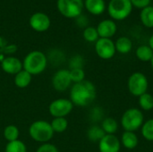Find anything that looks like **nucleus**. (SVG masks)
Wrapping results in <instances>:
<instances>
[{"instance_id":"f257e3e1","label":"nucleus","mask_w":153,"mask_h":152,"mask_svg":"<svg viewBox=\"0 0 153 152\" xmlns=\"http://www.w3.org/2000/svg\"><path fill=\"white\" fill-rule=\"evenodd\" d=\"M97 97V90L95 85L87 80L78 83H74L70 89V100L74 106L88 107Z\"/></svg>"},{"instance_id":"f03ea898","label":"nucleus","mask_w":153,"mask_h":152,"mask_svg":"<svg viewBox=\"0 0 153 152\" xmlns=\"http://www.w3.org/2000/svg\"><path fill=\"white\" fill-rule=\"evenodd\" d=\"M48 64L46 54L39 50L30 51L25 56L22 61L23 70L27 71L32 76L42 73L46 70Z\"/></svg>"},{"instance_id":"7ed1b4c3","label":"nucleus","mask_w":153,"mask_h":152,"mask_svg":"<svg viewBox=\"0 0 153 152\" xmlns=\"http://www.w3.org/2000/svg\"><path fill=\"white\" fill-rule=\"evenodd\" d=\"M29 134L33 141L43 144L49 142L55 133L51 127L50 122L46 120H37L30 125Z\"/></svg>"},{"instance_id":"20e7f679","label":"nucleus","mask_w":153,"mask_h":152,"mask_svg":"<svg viewBox=\"0 0 153 152\" xmlns=\"http://www.w3.org/2000/svg\"><path fill=\"white\" fill-rule=\"evenodd\" d=\"M120 123L125 131L135 133L141 129L144 123L143 113L137 108H130L126 109L122 115Z\"/></svg>"},{"instance_id":"39448f33","label":"nucleus","mask_w":153,"mask_h":152,"mask_svg":"<svg viewBox=\"0 0 153 152\" xmlns=\"http://www.w3.org/2000/svg\"><path fill=\"white\" fill-rule=\"evenodd\" d=\"M133 4L130 0H110L108 13L113 21H124L132 13Z\"/></svg>"},{"instance_id":"423d86ee","label":"nucleus","mask_w":153,"mask_h":152,"mask_svg":"<svg viewBox=\"0 0 153 152\" xmlns=\"http://www.w3.org/2000/svg\"><path fill=\"white\" fill-rule=\"evenodd\" d=\"M127 87L129 92L134 97H140L146 93L149 87L147 76L140 72L133 73L127 81Z\"/></svg>"},{"instance_id":"0eeeda50","label":"nucleus","mask_w":153,"mask_h":152,"mask_svg":"<svg viewBox=\"0 0 153 152\" xmlns=\"http://www.w3.org/2000/svg\"><path fill=\"white\" fill-rule=\"evenodd\" d=\"M56 6L63 16L76 19L82 14L84 3L82 0H57Z\"/></svg>"},{"instance_id":"6e6552de","label":"nucleus","mask_w":153,"mask_h":152,"mask_svg":"<svg viewBox=\"0 0 153 152\" xmlns=\"http://www.w3.org/2000/svg\"><path fill=\"white\" fill-rule=\"evenodd\" d=\"M74 109V104L69 99H56L48 107L49 114L55 117H66Z\"/></svg>"},{"instance_id":"1a4fd4ad","label":"nucleus","mask_w":153,"mask_h":152,"mask_svg":"<svg viewBox=\"0 0 153 152\" xmlns=\"http://www.w3.org/2000/svg\"><path fill=\"white\" fill-rule=\"evenodd\" d=\"M95 51L100 58L104 60L111 59L117 52L115 42L111 39L100 38L95 42Z\"/></svg>"},{"instance_id":"9d476101","label":"nucleus","mask_w":153,"mask_h":152,"mask_svg":"<svg viewBox=\"0 0 153 152\" xmlns=\"http://www.w3.org/2000/svg\"><path fill=\"white\" fill-rule=\"evenodd\" d=\"M52 86L59 92L68 90L72 86V80L70 76V72L68 69H59L57 70L52 77Z\"/></svg>"},{"instance_id":"9b49d317","label":"nucleus","mask_w":153,"mask_h":152,"mask_svg":"<svg viewBox=\"0 0 153 152\" xmlns=\"http://www.w3.org/2000/svg\"><path fill=\"white\" fill-rule=\"evenodd\" d=\"M29 23L31 29L35 31L44 32L49 29L51 25V21L48 14L41 12H37L30 16Z\"/></svg>"},{"instance_id":"f8f14e48","label":"nucleus","mask_w":153,"mask_h":152,"mask_svg":"<svg viewBox=\"0 0 153 152\" xmlns=\"http://www.w3.org/2000/svg\"><path fill=\"white\" fill-rule=\"evenodd\" d=\"M121 142L115 134H106L99 142L100 152H120Z\"/></svg>"},{"instance_id":"ddd939ff","label":"nucleus","mask_w":153,"mask_h":152,"mask_svg":"<svg viewBox=\"0 0 153 152\" xmlns=\"http://www.w3.org/2000/svg\"><path fill=\"white\" fill-rule=\"evenodd\" d=\"M2 70L11 75H15L23 69L22 62L15 56H7L4 58L1 62Z\"/></svg>"},{"instance_id":"4468645a","label":"nucleus","mask_w":153,"mask_h":152,"mask_svg":"<svg viewBox=\"0 0 153 152\" xmlns=\"http://www.w3.org/2000/svg\"><path fill=\"white\" fill-rule=\"evenodd\" d=\"M97 31L99 33L100 38L103 39H111L117 30V26L115 21L111 19H106L101 21L97 26Z\"/></svg>"},{"instance_id":"2eb2a0df","label":"nucleus","mask_w":153,"mask_h":152,"mask_svg":"<svg viewBox=\"0 0 153 152\" xmlns=\"http://www.w3.org/2000/svg\"><path fill=\"white\" fill-rule=\"evenodd\" d=\"M120 142L121 146H123L126 150H134L139 144V138L135 133L125 131L122 133Z\"/></svg>"},{"instance_id":"dca6fc26","label":"nucleus","mask_w":153,"mask_h":152,"mask_svg":"<svg viewBox=\"0 0 153 152\" xmlns=\"http://www.w3.org/2000/svg\"><path fill=\"white\" fill-rule=\"evenodd\" d=\"M83 3L86 10L93 15H100L106 10L105 0H85Z\"/></svg>"},{"instance_id":"f3484780","label":"nucleus","mask_w":153,"mask_h":152,"mask_svg":"<svg viewBox=\"0 0 153 152\" xmlns=\"http://www.w3.org/2000/svg\"><path fill=\"white\" fill-rule=\"evenodd\" d=\"M115 47H116V51L117 52H118L120 54H123V55H126V54H128V53H130L132 51L133 42L128 37L122 36V37H119L116 40Z\"/></svg>"},{"instance_id":"a211bd4d","label":"nucleus","mask_w":153,"mask_h":152,"mask_svg":"<svg viewBox=\"0 0 153 152\" xmlns=\"http://www.w3.org/2000/svg\"><path fill=\"white\" fill-rule=\"evenodd\" d=\"M31 80H32V75L23 69L14 75V84L16 85V87L20 89L27 88L30 84Z\"/></svg>"},{"instance_id":"6ab92c4d","label":"nucleus","mask_w":153,"mask_h":152,"mask_svg":"<svg viewBox=\"0 0 153 152\" xmlns=\"http://www.w3.org/2000/svg\"><path fill=\"white\" fill-rule=\"evenodd\" d=\"M86 134H87L88 140L92 142H99L106 135V133H104V131L101 128V126L98 125H91L87 130V133Z\"/></svg>"},{"instance_id":"aec40b11","label":"nucleus","mask_w":153,"mask_h":152,"mask_svg":"<svg viewBox=\"0 0 153 152\" xmlns=\"http://www.w3.org/2000/svg\"><path fill=\"white\" fill-rule=\"evenodd\" d=\"M140 19L143 25L146 28H153V6L148 5L142 9L140 13Z\"/></svg>"},{"instance_id":"412c9836","label":"nucleus","mask_w":153,"mask_h":152,"mask_svg":"<svg viewBox=\"0 0 153 152\" xmlns=\"http://www.w3.org/2000/svg\"><path fill=\"white\" fill-rule=\"evenodd\" d=\"M106 134H115L118 130V123L113 117H106L101 121L100 125Z\"/></svg>"},{"instance_id":"4be33fe9","label":"nucleus","mask_w":153,"mask_h":152,"mask_svg":"<svg viewBox=\"0 0 153 152\" xmlns=\"http://www.w3.org/2000/svg\"><path fill=\"white\" fill-rule=\"evenodd\" d=\"M135 56L142 62H151L153 56V50L149 45H142L137 47Z\"/></svg>"},{"instance_id":"5701e85b","label":"nucleus","mask_w":153,"mask_h":152,"mask_svg":"<svg viewBox=\"0 0 153 152\" xmlns=\"http://www.w3.org/2000/svg\"><path fill=\"white\" fill-rule=\"evenodd\" d=\"M51 127L55 133H62L68 127V121L65 117H55L50 122Z\"/></svg>"},{"instance_id":"b1692460","label":"nucleus","mask_w":153,"mask_h":152,"mask_svg":"<svg viewBox=\"0 0 153 152\" xmlns=\"http://www.w3.org/2000/svg\"><path fill=\"white\" fill-rule=\"evenodd\" d=\"M4 138L8 142H13L16 140H19L20 136V130L16 125H9L4 127V132H3Z\"/></svg>"},{"instance_id":"393cba45","label":"nucleus","mask_w":153,"mask_h":152,"mask_svg":"<svg viewBox=\"0 0 153 152\" xmlns=\"http://www.w3.org/2000/svg\"><path fill=\"white\" fill-rule=\"evenodd\" d=\"M65 55L59 49H53L49 52L48 56H47L48 62L51 63L54 66L60 65L65 61Z\"/></svg>"},{"instance_id":"a878e982","label":"nucleus","mask_w":153,"mask_h":152,"mask_svg":"<svg viewBox=\"0 0 153 152\" xmlns=\"http://www.w3.org/2000/svg\"><path fill=\"white\" fill-rule=\"evenodd\" d=\"M138 104L141 109L144 111H151L153 109V96L146 92L138 98Z\"/></svg>"},{"instance_id":"bb28decb","label":"nucleus","mask_w":153,"mask_h":152,"mask_svg":"<svg viewBox=\"0 0 153 152\" xmlns=\"http://www.w3.org/2000/svg\"><path fill=\"white\" fill-rule=\"evenodd\" d=\"M142 136L148 142H153V118L144 121L141 127Z\"/></svg>"},{"instance_id":"cd10ccee","label":"nucleus","mask_w":153,"mask_h":152,"mask_svg":"<svg viewBox=\"0 0 153 152\" xmlns=\"http://www.w3.org/2000/svg\"><path fill=\"white\" fill-rule=\"evenodd\" d=\"M4 152H27V147L25 143L20 140L7 142Z\"/></svg>"},{"instance_id":"c85d7f7f","label":"nucleus","mask_w":153,"mask_h":152,"mask_svg":"<svg viewBox=\"0 0 153 152\" xmlns=\"http://www.w3.org/2000/svg\"><path fill=\"white\" fill-rule=\"evenodd\" d=\"M82 36H83V39L87 42H90V43L96 42L100 39V36H99V33L97 31V29L95 27H92V26L86 27L83 30Z\"/></svg>"},{"instance_id":"c756f323","label":"nucleus","mask_w":153,"mask_h":152,"mask_svg":"<svg viewBox=\"0 0 153 152\" xmlns=\"http://www.w3.org/2000/svg\"><path fill=\"white\" fill-rule=\"evenodd\" d=\"M85 64L84 57L81 55H74L69 60V70L72 69H83Z\"/></svg>"},{"instance_id":"7c9ffc66","label":"nucleus","mask_w":153,"mask_h":152,"mask_svg":"<svg viewBox=\"0 0 153 152\" xmlns=\"http://www.w3.org/2000/svg\"><path fill=\"white\" fill-rule=\"evenodd\" d=\"M104 111L100 107H95L92 109H91L90 114H89V118L91 122L93 123H98L101 122L104 118Z\"/></svg>"},{"instance_id":"2f4dec72","label":"nucleus","mask_w":153,"mask_h":152,"mask_svg":"<svg viewBox=\"0 0 153 152\" xmlns=\"http://www.w3.org/2000/svg\"><path fill=\"white\" fill-rule=\"evenodd\" d=\"M69 72L73 83H78L85 80V72L83 69H72Z\"/></svg>"},{"instance_id":"473e14b6","label":"nucleus","mask_w":153,"mask_h":152,"mask_svg":"<svg viewBox=\"0 0 153 152\" xmlns=\"http://www.w3.org/2000/svg\"><path fill=\"white\" fill-rule=\"evenodd\" d=\"M36 152H60L59 150L54 145L49 142L48 143H43L41 144L38 149Z\"/></svg>"},{"instance_id":"72a5a7b5","label":"nucleus","mask_w":153,"mask_h":152,"mask_svg":"<svg viewBox=\"0 0 153 152\" xmlns=\"http://www.w3.org/2000/svg\"><path fill=\"white\" fill-rule=\"evenodd\" d=\"M130 1H131L133 6L139 8V9H143V8L150 5L152 0H130Z\"/></svg>"},{"instance_id":"f704fd0d","label":"nucleus","mask_w":153,"mask_h":152,"mask_svg":"<svg viewBox=\"0 0 153 152\" xmlns=\"http://www.w3.org/2000/svg\"><path fill=\"white\" fill-rule=\"evenodd\" d=\"M76 22H77V24L80 26V27H82V28H86L88 27V20H87V17L84 16V15H80L76 18Z\"/></svg>"},{"instance_id":"c9c22d12","label":"nucleus","mask_w":153,"mask_h":152,"mask_svg":"<svg viewBox=\"0 0 153 152\" xmlns=\"http://www.w3.org/2000/svg\"><path fill=\"white\" fill-rule=\"evenodd\" d=\"M148 45H149V47L153 50V34L150 37V39H149V44Z\"/></svg>"},{"instance_id":"e433bc0d","label":"nucleus","mask_w":153,"mask_h":152,"mask_svg":"<svg viewBox=\"0 0 153 152\" xmlns=\"http://www.w3.org/2000/svg\"><path fill=\"white\" fill-rule=\"evenodd\" d=\"M151 66H152V70H153V56H152V60H151Z\"/></svg>"}]
</instances>
